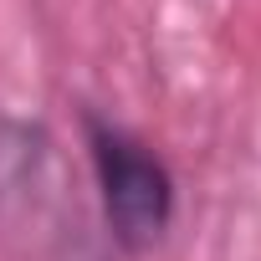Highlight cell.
Instances as JSON below:
<instances>
[{"label": "cell", "instance_id": "6da1fadb", "mask_svg": "<svg viewBox=\"0 0 261 261\" xmlns=\"http://www.w3.org/2000/svg\"><path fill=\"white\" fill-rule=\"evenodd\" d=\"M87 149H92V169H97V190H102L113 236L128 251L154 246L174 210V179H169L164 159L149 144H139L134 134L97 123V118L87 123Z\"/></svg>", "mask_w": 261, "mask_h": 261}]
</instances>
